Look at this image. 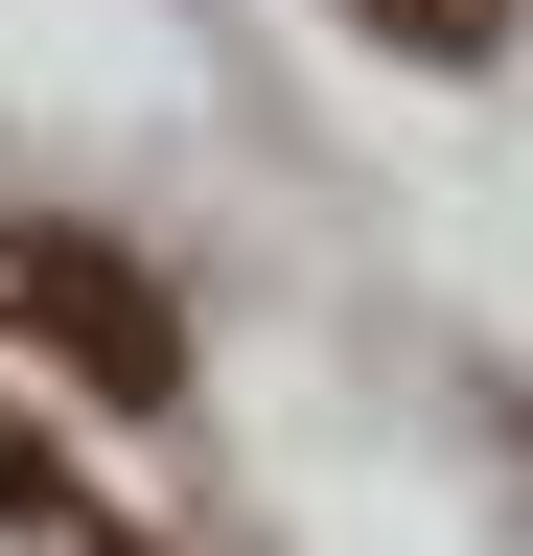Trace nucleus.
I'll return each mask as SVG.
<instances>
[{
  "instance_id": "f257e3e1",
  "label": "nucleus",
  "mask_w": 533,
  "mask_h": 556,
  "mask_svg": "<svg viewBox=\"0 0 533 556\" xmlns=\"http://www.w3.org/2000/svg\"><path fill=\"white\" fill-rule=\"evenodd\" d=\"M0 348L93 371L116 417H163V394H186V302H163L116 232H71V208H0Z\"/></svg>"
},
{
  "instance_id": "f03ea898",
  "label": "nucleus",
  "mask_w": 533,
  "mask_h": 556,
  "mask_svg": "<svg viewBox=\"0 0 533 556\" xmlns=\"http://www.w3.org/2000/svg\"><path fill=\"white\" fill-rule=\"evenodd\" d=\"M348 24H371V47H418V70H487V47H510V0H348Z\"/></svg>"
},
{
  "instance_id": "7ed1b4c3",
  "label": "nucleus",
  "mask_w": 533,
  "mask_h": 556,
  "mask_svg": "<svg viewBox=\"0 0 533 556\" xmlns=\"http://www.w3.org/2000/svg\"><path fill=\"white\" fill-rule=\"evenodd\" d=\"M0 533H71V486H47V464H24V441H0Z\"/></svg>"
}]
</instances>
